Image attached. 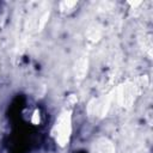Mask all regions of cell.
<instances>
[{
  "label": "cell",
  "mask_w": 153,
  "mask_h": 153,
  "mask_svg": "<svg viewBox=\"0 0 153 153\" xmlns=\"http://www.w3.org/2000/svg\"><path fill=\"white\" fill-rule=\"evenodd\" d=\"M148 85V78L146 75L137 76L135 79H129L117 86H115L110 92L111 99V110L112 109H121V110H129L141 93L146 90Z\"/></svg>",
  "instance_id": "1"
},
{
  "label": "cell",
  "mask_w": 153,
  "mask_h": 153,
  "mask_svg": "<svg viewBox=\"0 0 153 153\" xmlns=\"http://www.w3.org/2000/svg\"><path fill=\"white\" fill-rule=\"evenodd\" d=\"M72 114L73 112L71 109L62 110L60 115L56 117L54 126L51 128V137L54 139L56 145L60 147H66L71 141V136L73 131V124H72L73 115Z\"/></svg>",
  "instance_id": "2"
},
{
  "label": "cell",
  "mask_w": 153,
  "mask_h": 153,
  "mask_svg": "<svg viewBox=\"0 0 153 153\" xmlns=\"http://www.w3.org/2000/svg\"><path fill=\"white\" fill-rule=\"evenodd\" d=\"M110 111H111V99L109 93L90 99V102L86 105L87 117L93 122L103 120L109 115Z\"/></svg>",
  "instance_id": "3"
},
{
  "label": "cell",
  "mask_w": 153,
  "mask_h": 153,
  "mask_svg": "<svg viewBox=\"0 0 153 153\" xmlns=\"http://www.w3.org/2000/svg\"><path fill=\"white\" fill-rule=\"evenodd\" d=\"M90 153H116V146L109 137L100 136L91 143Z\"/></svg>",
  "instance_id": "4"
},
{
  "label": "cell",
  "mask_w": 153,
  "mask_h": 153,
  "mask_svg": "<svg viewBox=\"0 0 153 153\" xmlns=\"http://www.w3.org/2000/svg\"><path fill=\"white\" fill-rule=\"evenodd\" d=\"M88 72V60L87 57L82 56L76 60L75 66H74V75L78 80H82Z\"/></svg>",
  "instance_id": "5"
},
{
  "label": "cell",
  "mask_w": 153,
  "mask_h": 153,
  "mask_svg": "<svg viewBox=\"0 0 153 153\" xmlns=\"http://www.w3.org/2000/svg\"><path fill=\"white\" fill-rule=\"evenodd\" d=\"M103 36V30H102V26H99L98 24L93 23L91 24L88 27H87V31H86V39L90 42V43H97Z\"/></svg>",
  "instance_id": "6"
},
{
  "label": "cell",
  "mask_w": 153,
  "mask_h": 153,
  "mask_svg": "<svg viewBox=\"0 0 153 153\" xmlns=\"http://www.w3.org/2000/svg\"><path fill=\"white\" fill-rule=\"evenodd\" d=\"M137 41H139V44L142 48L143 53L148 57H151L152 56V37H151V35L143 33V35L139 36V39Z\"/></svg>",
  "instance_id": "7"
},
{
  "label": "cell",
  "mask_w": 153,
  "mask_h": 153,
  "mask_svg": "<svg viewBox=\"0 0 153 153\" xmlns=\"http://www.w3.org/2000/svg\"><path fill=\"white\" fill-rule=\"evenodd\" d=\"M78 5L76 1H61L60 2V11L61 12H71Z\"/></svg>",
  "instance_id": "8"
},
{
  "label": "cell",
  "mask_w": 153,
  "mask_h": 153,
  "mask_svg": "<svg viewBox=\"0 0 153 153\" xmlns=\"http://www.w3.org/2000/svg\"><path fill=\"white\" fill-rule=\"evenodd\" d=\"M39 121H41V116H39V111H38V110H36V111L33 112V115H32V117H31V122H32L33 124H39Z\"/></svg>",
  "instance_id": "9"
}]
</instances>
